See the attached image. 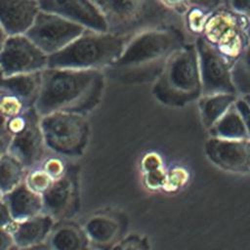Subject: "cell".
I'll use <instances>...</instances> for the list:
<instances>
[{"label": "cell", "instance_id": "obj_1", "mask_svg": "<svg viewBox=\"0 0 250 250\" xmlns=\"http://www.w3.org/2000/svg\"><path fill=\"white\" fill-rule=\"evenodd\" d=\"M186 43L184 33L172 24L141 31L127 40L123 52L107 70L122 83L154 81L167 60Z\"/></svg>", "mask_w": 250, "mask_h": 250}, {"label": "cell", "instance_id": "obj_2", "mask_svg": "<svg viewBox=\"0 0 250 250\" xmlns=\"http://www.w3.org/2000/svg\"><path fill=\"white\" fill-rule=\"evenodd\" d=\"M104 81L103 70L47 67L34 108L39 116L55 111L86 114L99 104Z\"/></svg>", "mask_w": 250, "mask_h": 250}, {"label": "cell", "instance_id": "obj_3", "mask_svg": "<svg viewBox=\"0 0 250 250\" xmlns=\"http://www.w3.org/2000/svg\"><path fill=\"white\" fill-rule=\"evenodd\" d=\"M153 97L162 104L185 106L202 95L198 56L194 43H186L167 60L153 81Z\"/></svg>", "mask_w": 250, "mask_h": 250}, {"label": "cell", "instance_id": "obj_4", "mask_svg": "<svg viewBox=\"0 0 250 250\" xmlns=\"http://www.w3.org/2000/svg\"><path fill=\"white\" fill-rule=\"evenodd\" d=\"M128 39L108 31L86 29L62 50L49 56L48 67L104 71L119 58Z\"/></svg>", "mask_w": 250, "mask_h": 250}, {"label": "cell", "instance_id": "obj_5", "mask_svg": "<svg viewBox=\"0 0 250 250\" xmlns=\"http://www.w3.org/2000/svg\"><path fill=\"white\" fill-rule=\"evenodd\" d=\"M107 31L125 38L157 26L171 24L173 14L156 0H92Z\"/></svg>", "mask_w": 250, "mask_h": 250}, {"label": "cell", "instance_id": "obj_6", "mask_svg": "<svg viewBox=\"0 0 250 250\" xmlns=\"http://www.w3.org/2000/svg\"><path fill=\"white\" fill-rule=\"evenodd\" d=\"M39 124L48 150L62 157H78L85 152L90 138L85 114L55 111L40 116Z\"/></svg>", "mask_w": 250, "mask_h": 250}, {"label": "cell", "instance_id": "obj_7", "mask_svg": "<svg viewBox=\"0 0 250 250\" xmlns=\"http://www.w3.org/2000/svg\"><path fill=\"white\" fill-rule=\"evenodd\" d=\"M248 17L224 4L211 11L201 37L231 65L249 47Z\"/></svg>", "mask_w": 250, "mask_h": 250}, {"label": "cell", "instance_id": "obj_8", "mask_svg": "<svg viewBox=\"0 0 250 250\" xmlns=\"http://www.w3.org/2000/svg\"><path fill=\"white\" fill-rule=\"evenodd\" d=\"M86 29L57 14L40 10L25 35L46 55L52 56Z\"/></svg>", "mask_w": 250, "mask_h": 250}, {"label": "cell", "instance_id": "obj_9", "mask_svg": "<svg viewBox=\"0 0 250 250\" xmlns=\"http://www.w3.org/2000/svg\"><path fill=\"white\" fill-rule=\"evenodd\" d=\"M48 62L49 56L25 34L10 35L0 50V68L5 77L42 71Z\"/></svg>", "mask_w": 250, "mask_h": 250}, {"label": "cell", "instance_id": "obj_10", "mask_svg": "<svg viewBox=\"0 0 250 250\" xmlns=\"http://www.w3.org/2000/svg\"><path fill=\"white\" fill-rule=\"evenodd\" d=\"M193 43L198 56L202 95L215 93L236 94L232 81L231 63L201 36L195 38Z\"/></svg>", "mask_w": 250, "mask_h": 250}, {"label": "cell", "instance_id": "obj_11", "mask_svg": "<svg viewBox=\"0 0 250 250\" xmlns=\"http://www.w3.org/2000/svg\"><path fill=\"white\" fill-rule=\"evenodd\" d=\"M206 157L218 168L231 173L250 172V140L211 136L204 145Z\"/></svg>", "mask_w": 250, "mask_h": 250}, {"label": "cell", "instance_id": "obj_12", "mask_svg": "<svg viewBox=\"0 0 250 250\" xmlns=\"http://www.w3.org/2000/svg\"><path fill=\"white\" fill-rule=\"evenodd\" d=\"M40 116L36 109L26 126L13 135L9 142L8 152L18 159L26 171L38 167L47 157L48 149L39 124Z\"/></svg>", "mask_w": 250, "mask_h": 250}, {"label": "cell", "instance_id": "obj_13", "mask_svg": "<svg viewBox=\"0 0 250 250\" xmlns=\"http://www.w3.org/2000/svg\"><path fill=\"white\" fill-rule=\"evenodd\" d=\"M77 201V172L73 168H68L42 194L43 213L51 216L56 222L66 220L75 212Z\"/></svg>", "mask_w": 250, "mask_h": 250}, {"label": "cell", "instance_id": "obj_14", "mask_svg": "<svg viewBox=\"0 0 250 250\" xmlns=\"http://www.w3.org/2000/svg\"><path fill=\"white\" fill-rule=\"evenodd\" d=\"M40 9L57 14L85 29L107 31L106 23L92 0H38Z\"/></svg>", "mask_w": 250, "mask_h": 250}, {"label": "cell", "instance_id": "obj_15", "mask_svg": "<svg viewBox=\"0 0 250 250\" xmlns=\"http://www.w3.org/2000/svg\"><path fill=\"white\" fill-rule=\"evenodd\" d=\"M88 241L97 249H110L121 238L123 223L113 213L101 212L89 216L81 226Z\"/></svg>", "mask_w": 250, "mask_h": 250}, {"label": "cell", "instance_id": "obj_16", "mask_svg": "<svg viewBox=\"0 0 250 250\" xmlns=\"http://www.w3.org/2000/svg\"><path fill=\"white\" fill-rule=\"evenodd\" d=\"M40 10L38 0H0V23L9 36L25 34Z\"/></svg>", "mask_w": 250, "mask_h": 250}, {"label": "cell", "instance_id": "obj_17", "mask_svg": "<svg viewBox=\"0 0 250 250\" xmlns=\"http://www.w3.org/2000/svg\"><path fill=\"white\" fill-rule=\"evenodd\" d=\"M56 223L51 216L43 212L24 221L14 223L10 229L15 246L24 250L46 243Z\"/></svg>", "mask_w": 250, "mask_h": 250}, {"label": "cell", "instance_id": "obj_18", "mask_svg": "<svg viewBox=\"0 0 250 250\" xmlns=\"http://www.w3.org/2000/svg\"><path fill=\"white\" fill-rule=\"evenodd\" d=\"M3 197L10 208L15 223L24 221L43 212L42 195L29 188L24 181Z\"/></svg>", "mask_w": 250, "mask_h": 250}, {"label": "cell", "instance_id": "obj_19", "mask_svg": "<svg viewBox=\"0 0 250 250\" xmlns=\"http://www.w3.org/2000/svg\"><path fill=\"white\" fill-rule=\"evenodd\" d=\"M46 244L51 250H89V241L81 226L66 220L54 226Z\"/></svg>", "mask_w": 250, "mask_h": 250}, {"label": "cell", "instance_id": "obj_20", "mask_svg": "<svg viewBox=\"0 0 250 250\" xmlns=\"http://www.w3.org/2000/svg\"><path fill=\"white\" fill-rule=\"evenodd\" d=\"M233 93H215L201 95L196 101L203 125L210 129L237 101Z\"/></svg>", "mask_w": 250, "mask_h": 250}, {"label": "cell", "instance_id": "obj_21", "mask_svg": "<svg viewBox=\"0 0 250 250\" xmlns=\"http://www.w3.org/2000/svg\"><path fill=\"white\" fill-rule=\"evenodd\" d=\"M42 84V71L21 73L4 78V89L22 100L27 106H34Z\"/></svg>", "mask_w": 250, "mask_h": 250}, {"label": "cell", "instance_id": "obj_22", "mask_svg": "<svg viewBox=\"0 0 250 250\" xmlns=\"http://www.w3.org/2000/svg\"><path fill=\"white\" fill-rule=\"evenodd\" d=\"M211 136L225 139H248L247 130L235 104L209 129Z\"/></svg>", "mask_w": 250, "mask_h": 250}, {"label": "cell", "instance_id": "obj_23", "mask_svg": "<svg viewBox=\"0 0 250 250\" xmlns=\"http://www.w3.org/2000/svg\"><path fill=\"white\" fill-rule=\"evenodd\" d=\"M26 169L9 152L0 158V195H5L24 181Z\"/></svg>", "mask_w": 250, "mask_h": 250}, {"label": "cell", "instance_id": "obj_24", "mask_svg": "<svg viewBox=\"0 0 250 250\" xmlns=\"http://www.w3.org/2000/svg\"><path fill=\"white\" fill-rule=\"evenodd\" d=\"M231 73L237 96L250 95V46L232 63Z\"/></svg>", "mask_w": 250, "mask_h": 250}, {"label": "cell", "instance_id": "obj_25", "mask_svg": "<svg viewBox=\"0 0 250 250\" xmlns=\"http://www.w3.org/2000/svg\"><path fill=\"white\" fill-rule=\"evenodd\" d=\"M211 11L212 10L204 6L191 3L182 15L186 31L189 35L193 36L194 39L202 35Z\"/></svg>", "mask_w": 250, "mask_h": 250}, {"label": "cell", "instance_id": "obj_26", "mask_svg": "<svg viewBox=\"0 0 250 250\" xmlns=\"http://www.w3.org/2000/svg\"><path fill=\"white\" fill-rule=\"evenodd\" d=\"M28 107L25 103L12 92L2 88L0 90V113L7 118H12L22 113Z\"/></svg>", "mask_w": 250, "mask_h": 250}, {"label": "cell", "instance_id": "obj_27", "mask_svg": "<svg viewBox=\"0 0 250 250\" xmlns=\"http://www.w3.org/2000/svg\"><path fill=\"white\" fill-rule=\"evenodd\" d=\"M54 180L40 167H35L26 172L24 183L33 191L43 194L52 185Z\"/></svg>", "mask_w": 250, "mask_h": 250}, {"label": "cell", "instance_id": "obj_28", "mask_svg": "<svg viewBox=\"0 0 250 250\" xmlns=\"http://www.w3.org/2000/svg\"><path fill=\"white\" fill-rule=\"evenodd\" d=\"M109 250H149L146 237L140 234H130L121 238Z\"/></svg>", "mask_w": 250, "mask_h": 250}, {"label": "cell", "instance_id": "obj_29", "mask_svg": "<svg viewBox=\"0 0 250 250\" xmlns=\"http://www.w3.org/2000/svg\"><path fill=\"white\" fill-rule=\"evenodd\" d=\"M54 181L62 177L68 169L65 162L60 156L46 157L39 165Z\"/></svg>", "mask_w": 250, "mask_h": 250}, {"label": "cell", "instance_id": "obj_30", "mask_svg": "<svg viewBox=\"0 0 250 250\" xmlns=\"http://www.w3.org/2000/svg\"><path fill=\"white\" fill-rule=\"evenodd\" d=\"M165 10L173 15H183L190 6L191 0H156Z\"/></svg>", "mask_w": 250, "mask_h": 250}, {"label": "cell", "instance_id": "obj_31", "mask_svg": "<svg viewBox=\"0 0 250 250\" xmlns=\"http://www.w3.org/2000/svg\"><path fill=\"white\" fill-rule=\"evenodd\" d=\"M15 223L5 198L0 195V229H10Z\"/></svg>", "mask_w": 250, "mask_h": 250}, {"label": "cell", "instance_id": "obj_32", "mask_svg": "<svg viewBox=\"0 0 250 250\" xmlns=\"http://www.w3.org/2000/svg\"><path fill=\"white\" fill-rule=\"evenodd\" d=\"M223 4L245 17H250V0H224Z\"/></svg>", "mask_w": 250, "mask_h": 250}, {"label": "cell", "instance_id": "obj_33", "mask_svg": "<svg viewBox=\"0 0 250 250\" xmlns=\"http://www.w3.org/2000/svg\"><path fill=\"white\" fill-rule=\"evenodd\" d=\"M235 106L237 108V110L239 111V113L242 116V119L244 121L246 130H247V135H248V139L250 140V106L249 104L242 99V98H238L236 103H235Z\"/></svg>", "mask_w": 250, "mask_h": 250}, {"label": "cell", "instance_id": "obj_34", "mask_svg": "<svg viewBox=\"0 0 250 250\" xmlns=\"http://www.w3.org/2000/svg\"><path fill=\"white\" fill-rule=\"evenodd\" d=\"M15 247L14 238L10 229H0V250H11Z\"/></svg>", "mask_w": 250, "mask_h": 250}, {"label": "cell", "instance_id": "obj_35", "mask_svg": "<svg viewBox=\"0 0 250 250\" xmlns=\"http://www.w3.org/2000/svg\"><path fill=\"white\" fill-rule=\"evenodd\" d=\"M223 2H224V0H191V3L204 6L210 10H213V9L217 8L218 6L222 5Z\"/></svg>", "mask_w": 250, "mask_h": 250}, {"label": "cell", "instance_id": "obj_36", "mask_svg": "<svg viewBox=\"0 0 250 250\" xmlns=\"http://www.w3.org/2000/svg\"><path fill=\"white\" fill-rule=\"evenodd\" d=\"M9 140L0 134V158L8 152V146H9Z\"/></svg>", "mask_w": 250, "mask_h": 250}, {"label": "cell", "instance_id": "obj_37", "mask_svg": "<svg viewBox=\"0 0 250 250\" xmlns=\"http://www.w3.org/2000/svg\"><path fill=\"white\" fill-rule=\"evenodd\" d=\"M8 37H9L8 33L6 32V30L4 29V27L0 23V50L3 48V46H4Z\"/></svg>", "mask_w": 250, "mask_h": 250}, {"label": "cell", "instance_id": "obj_38", "mask_svg": "<svg viewBox=\"0 0 250 250\" xmlns=\"http://www.w3.org/2000/svg\"><path fill=\"white\" fill-rule=\"evenodd\" d=\"M24 250H51L48 245L46 243L44 244H41V245H37V246H34V247H30V248H27V249H24Z\"/></svg>", "mask_w": 250, "mask_h": 250}, {"label": "cell", "instance_id": "obj_39", "mask_svg": "<svg viewBox=\"0 0 250 250\" xmlns=\"http://www.w3.org/2000/svg\"><path fill=\"white\" fill-rule=\"evenodd\" d=\"M4 78H5V76H4V74H3V72H2V70H1V68H0V90H1L2 87H3Z\"/></svg>", "mask_w": 250, "mask_h": 250}, {"label": "cell", "instance_id": "obj_40", "mask_svg": "<svg viewBox=\"0 0 250 250\" xmlns=\"http://www.w3.org/2000/svg\"><path fill=\"white\" fill-rule=\"evenodd\" d=\"M247 35H248V41L250 46V17L248 18V24H247Z\"/></svg>", "mask_w": 250, "mask_h": 250}, {"label": "cell", "instance_id": "obj_41", "mask_svg": "<svg viewBox=\"0 0 250 250\" xmlns=\"http://www.w3.org/2000/svg\"><path fill=\"white\" fill-rule=\"evenodd\" d=\"M240 98H242L250 106V95H247V96H244V97H240Z\"/></svg>", "mask_w": 250, "mask_h": 250}, {"label": "cell", "instance_id": "obj_42", "mask_svg": "<svg viewBox=\"0 0 250 250\" xmlns=\"http://www.w3.org/2000/svg\"><path fill=\"white\" fill-rule=\"evenodd\" d=\"M11 250H20V249H19V248H17V247L15 246V247H13Z\"/></svg>", "mask_w": 250, "mask_h": 250}, {"label": "cell", "instance_id": "obj_43", "mask_svg": "<svg viewBox=\"0 0 250 250\" xmlns=\"http://www.w3.org/2000/svg\"><path fill=\"white\" fill-rule=\"evenodd\" d=\"M92 250H101V249H97V248H96V249H92Z\"/></svg>", "mask_w": 250, "mask_h": 250}]
</instances>
